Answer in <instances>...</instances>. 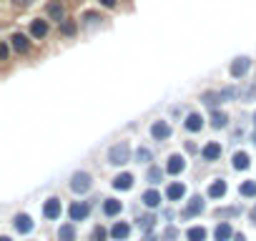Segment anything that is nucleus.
<instances>
[{
	"instance_id": "1",
	"label": "nucleus",
	"mask_w": 256,
	"mask_h": 241,
	"mask_svg": "<svg viewBox=\"0 0 256 241\" xmlns=\"http://www.w3.org/2000/svg\"><path fill=\"white\" fill-rule=\"evenodd\" d=\"M128 161H131V146H128L126 141L110 146V151H108V164H113V166H123V164H128Z\"/></svg>"
},
{
	"instance_id": "2",
	"label": "nucleus",
	"mask_w": 256,
	"mask_h": 241,
	"mask_svg": "<svg viewBox=\"0 0 256 241\" xmlns=\"http://www.w3.org/2000/svg\"><path fill=\"white\" fill-rule=\"evenodd\" d=\"M90 186H93L90 174H86V171L73 174V178H70V191H73V194H88V191H90Z\"/></svg>"
},
{
	"instance_id": "3",
	"label": "nucleus",
	"mask_w": 256,
	"mask_h": 241,
	"mask_svg": "<svg viewBox=\"0 0 256 241\" xmlns=\"http://www.w3.org/2000/svg\"><path fill=\"white\" fill-rule=\"evenodd\" d=\"M248 68H251V60L244 56V58H236L234 63H231V76L234 78H244L246 73H248Z\"/></svg>"
},
{
	"instance_id": "4",
	"label": "nucleus",
	"mask_w": 256,
	"mask_h": 241,
	"mask_svg": "<svg viewBox=\"0 0 256 241\" xmlns=\"http://www.w3.org/2000/svg\"><path fill=\"white\" fill-rule=\"evenodd\" d=\"M60 211H63L60 198H48L46 206H43V216L46 218H60Z\"/></svg>"
},
{
	"instance_id": "5",
	"label": "nucleus",
	"mask_w": 256,
	"mask_h": 241,
	"mask_svg": "<svg viewBox=\"0 0 256 241\" xmlns=\"http://www.w3.org/2000/svg\"><path fill=\"white\" fill-rule=\"evenodd\" d=\"M151 136H154L156 141H166V138L171 136V126L166 124V120H156V124L151 126Z\"/></svg>"
},
{
	"instance_id": "6",
	"label": "nucleus",
	"mask_w": 256,
	"mask_h": 241,
	"mask_svg": "<svg viewBox=\"0 0 256 241\" xmlns=\"http://www.w3.org/2000/svg\"><path fill=\"white\" fill-rule=\"evenodd\" d=\"M184 168H186V158H184V156H178V154H174V156L168 158V164H166V171H168V174H174V176H178Z\"/></svg>"
},
{
	"instance_id": "7",
	"label": "nucleus",
	"mask_w": 256,
	"mask_h": 241,
	"mask_svg": "<svg viewBox=\"0 0 256 241\" xmlns=\"http://www.w3.org/2000/svg\"><path fill=\"white\" fill-rule=\"evenodd\" d=\"M13 221H16L13 226H16V231H18V234H30V231H33V221H30V216H28V214H18Z\"/></svg>"
},
{
	"instance_id": "8",
	"label": "nucleus",
	"mask_w": 256,
	"mask_h": 241,
	"mask_svg": "<svg viewBox=\"0 0 256 241\" xmlns=\"http://www.w3.org/2000/svg\"><path fill=\"white\" fill-rule=\"evenodd\" d=\"M204 161H218L221 158V144H216V141H211V144H206L204 146Z\"/></svg>"
},
{
	"instance_id": "9",
	"label": "nucleus",
	"mask_w": 256,
	"mask_h": 241,
	"mask_svg": "<svg viewBox=\"0 0 256 241\" xmlns=\"http://www.w3.org/2000/svg\"><path fill=\"white\" fill-rule=\"evenodd\" d=\"M10 46H13L18 53H26V50L30 48V40H28V36H23V33H13V36H10Z\"/></svg>"
},
{
	"instance_id": "10",
	"label": "nucleus",
	"mask_w": 256,
	"mask_h": 241,
	"mask_svg": "<svg viewBox=\"0 0 256 241\" xmlns=\"http://www.w3.org/2000/svg\"><path fill=\"white\" fill-rule=\"evenodd\" d=\"M68 214H70V221H83V218L90 214V206H88V204H73Z\"/></svg>"
},
{
	"instance_id": "11",
	"label": "nucleus",
	"mask_w": 256,
	"mask_h": 241,
	"mask_svg": "<svg viewBox=\"0 0 256 241\" xmlns=\"http://www.w3.org/2000/svg\"><path fill=\"white\" fill-rule=\"evenodd\" d=\"M184 126H186L191 134H196V131H201V128H204V118H201L198 113H188V116H186V120H184Z\"/></svg>"
},
{
	"instance_id": "12",
	"label": "nucleus",
	"mask_w": 256,
	"mask_h": 241,
	"mask_svg": "<svg viewBox=\"0 0 256 241\" xmlns=\"http://www.w3.org/2000/svg\"><path fill=\"white\" fill-rule=\"evenodd\" d=\"M131 186H134V176L131 174H120V176L113 178V188L116 191H128Z\"/></svg>"
},
{
	"instance_id": "13",
	"label": "nucleus",
	"mask_w": 256,
	"mask_h": 241,
	"mask_svg": "<svg viewBox=\"0 0 256 241\" xmlns=\"http://www.w3.org/2000/svg\"><path fill=\"white\" fill-rule=\"evenodd\" d=\"M30 36L38 38V40L46 38V36H48V20H40V18L33 20V23H30Z\"/></svg>"
},
{
	"instance_id": "14",
	"label": "nucleus",
	"mask_w": 256,
	"mask_h": 241,
	"mask_svg": "<svg viewBox=\"0 0 256 241\" xmlns=\"http://www.w3.org/2000/svg\"><path fill=\"white\" fill-rule=\"evenodd\" d=\"M201 211H204V201H201V196H194V198H188L184 216L188 218V216H196V214H201Z\"/></svg>"
},
{
	"instance_id": "15",
	"label": "nucleus",
	"mask_w": 256,
	"mask_h": 241,
	"mask_svg": "<svg viewBox=\"0 0 256 241\" xmlns=\"http://www.w3.org/2000/svg\"><path fill=\"white\" fill-rule=\"evenodd\" d=\"M166 196H168V201H181L186 196V186L184 184H171L166 188Z\"/></svg>"
},
{
	"instance_id": "16",
	"label": "nucleus",
	"mask_w": 256,
	"mask_h": 241,
	"mask_svg": "<svg viewBox=\"0 0 256 241\" xmlns=\"http://www.w3.org/2000/svg\"><path fill=\"white\" fill-rule=\"evenodd\" d=\"M123 211V204L120 201H116V198H106L103 201V214L106 216H118Z\"/></svg>"
},
{
	"instance_id": "17",
	"label": "nucleus",
	"mask_w": 256,
	"mask_h": 241,
	"mask_svg": "<svg viewBox=\"0 0 256 241\" xmlns=\"http://www.w3.org/2000/svg\"><path fill=\"white\" fill-rule=\"evenodd\" d=\"M214 238L216 241H228V238H234V231H231V224H218L216 226V231H214Z\"/></svg>"
},
{
	"instance_id": "18",
	"label": "nucleus",
	"mask_w": 256,
	"mask_h": 241,
	"mask_svg": "<svg viewBox=\"0 0 256 241\" xmlns=\"http://www.w3.org/2000/svg\"><path fill=\"white\" fill-rule=\"evenodd\" d=\"M128 234H131V226H128L126 221H118V224H113V228H110V236L113 238H128Z\"/></svg>"
},
{
	"instance_id": "19",
	"label": "nucleus",
	"mask_w": 256,
	"mask_h": 241,
	"mask_svg": "<svg viewBox=\"0 0 256 241\" xmlns=\"http://www.w3.org/2000/svg\"><path fill=\"white\" fill-rule=\"evenodd\" d=\"M63 13H66V8H63L60 0H53V3L48 6V18H53V20H58V23H60Z\"/></svg>"
},
{
	"instance_id": "20",
	"label": "nucleus",
	"mask_w": 256,
	"mask_h": 241,
	"mask_svg": "<svg viewBox=\"0 0 256 241\" xmlns=\"http://www.w3.org/2000/svg\"><path fill=\"white\" fill-rule=\"evenodd\" d=\"M211 126H214V128H226V126H228V116H226L224 110H214V113H211Z\"/></svg>"
},
{
	"instance_id": "21",
	"label": "nucleus",
	"mask_w": 256,
	"mask_h": 241,
	"mask_svg": "<svg viewBox=\"0 0 256 241\" xmlns=\"http://www.w3.org/2000/svg\"><path fill=\"white\" fill-rule=\"evenodd\" d=\"M226 194V181L224 178H218V181H214L211 186H208V196L211 198H221Z\"/></svg>"
},
{
	"instance_id": "22",
	"label": "nucleus",
	"mask_w": 256,
	"mask_h": 241,
	"mask_svg": "<svg viewBox=\"0 0 256 241\" xmlns=\"http://www.w3.org/2000/svg\"><path fill=\"white\" fill-rule=\"evenodd\" d=\"M58 238L60 241H76V226L73 224H63L58 228Z\"/></svg>"
},
{
	"instance_id": "23",
	"label": "nucleus",
	"mask_w": 256,
	"mask_h": 241,
	"mask_svg": "<svg viewBox=\"0 0 256 241\" xmlns=\"http://www.w3.org/2000/svg\"><path fill=\"white\" fill-rule=\"evenodd\" d=\"M201 100L206 103V106H216L218 100H224V96H221V90H206V93H201Z\"/></svg>"
},
{
	"instance_id": "24",
	"label": "nucleus",
	"mask_w": 256,
	"mask_h": 241,
	"mask_svg": "<svg viewBox=\"0 0 256 241\" xmlns=\"http://www.w3.org/2000/svg\"><path fill=\"white\" fill-rule=\"evenodd\" d=\"M144 204H146L148 208L161 206V194H158V191H146V194H144Z\"/></svg>"
},
{
	"instance_id": "25",
	"label": "nucleus",
	"mask_w": 256,
	"mask_h": 241,
	"mask_svg": "<svg viewBox=\"0 0 256 241\" xmlns=\"http://www.w3.org/2000/svg\"><path fill=\"white\" fill-rule=\"evenodd\" d=\"M186 238L188 241H206V228L204 226H194L186 231Z\"/></svg>"
},
{
	"instance_id": "26",
	"label": "nucleus",
	"mask_w": 256,
	"mask_h": 241,
	"mask_svg": "<svg viewBox=\"0 0 256 241\" xmlns=\"http://www.w3.org/2000/svg\"><path fill=\"white\" fill-rule=\"evenodd\" d=\"M234 168H236V171H244V168H248V154H244V151L234 154Z\"/></svg>"
},
{
	"instance_id": "27",
	"label": "nucleus",
	"mask_w": 256,
	"mask_h": 241,
	"mask_svg": "<svg viewBox=\"0 0 256 241\" xmlns=\"http://www.w3.org/2000/svg\"><path fill=\"white\" fill-rule=\"evenodd\" d=\"M238 194L246 196V198H254V196H256V181H244V184L238 186Z\"/></svg>"
},
{
	"instance_id": "28",
	"label": "nucleus",
	"mask_w": 256,
	"mask_h": 241,
	"mask_svg": "<svg viewBox=\"0 0 256 241\" xmlns=\"http://www.w3.org/2000/svg\"><path fill=\"white\" fill-rule=\"evenodd\" d=\"M76 30H78V23L76 20H63L60 23V33L63 36H76Z\"/></svg>"
},
{
	"instance_id": "29",
	"label": "nucleus",
	"mask_w": 256,
	"mask_h": 241,
	"mask_svg": "<svg viewBox=\"0 0 256 241\" xmlns=\"http://www.w3.org/2000/svg\"><path fill=\"white\" fill-rule=\"evenodd\" d=\"M154 226H156V216H141L138 218V228L141 231H151Z\"/></svg>"
},
{
	"instance_id": "30",
	"label": "nucleus",
	"mask_w": 256,
	"mask_h": 241,
	"mask_svg": "<svg viewBox=\"0 0 256 241\" xmlns=\"http://www.w3.org/2000/svg\"><path fill=\"white\" fill-rule=\"evenodd\" d=\"M146 178H148L151 184H158V181L164 178V171H161L158 166H151V168H148V176H146Z\"/></svg>"
},
{
	"instance_id": "31",
	"label": "nucleus",
	"mask_w": 256,
	"mask_h": 241,
	"mask_svg": "<svg viewBox=\"0 0 256 241\" xmlns=\"http://www.w3.org/2000/svg\"><path fill=\"white\" fill-rule=\"evenodd\" d=\"M98 20H103L98 13H93V10H88V13H83V26H93V23H98Z\"/></svg>"
},
{
	"instance_id": "32",
	"label": "nucleus",
	"mask_w": 256,
	"mask_h": 241,
	"mask_svg": "<svg viewBox=\"0 0 256 241\" xmlns=\"http://www.w3.org/2000/svg\"><path fill=\"white\" fill-rule=\"evenodd\" d=\"M136 161H138V164H148V161H151V151L141 146V148L136 151Z\"/></svg>"
},
{
	"instance_id": "33",
	"label": "nucleus",
	"mask_w": 256,
	"mask_h": 241,
	"mask_svg": "<svg viewBox=\"0 0 256 241\" xmlns=\"http://www.w3.org/2000/svg\"><path fill=\"white\" fill-rule=\"evenodd\" d=\"M10 56V40H3V46H0V60H8Z\"/></svg>"
},
{
	"instance_id": "34",
	"label": "nucleus",
	"mask_w": 256,
	"mask_h": 241,
	"mask_svg": "<svg viewBox=\"0 0 256 241\" xmlns=\"http://www.w3.org/2000/svg\"><path fill=\"white\" fill-rule=\"evenodd\" d=\"M93 241H106V228H103V226H96V231H93Z\"/></svg>"
},
{
	"instance_id": "35",
	"label": "nucleus",
	"mask_w": 256,
	"mask_h": 241,
	"mask_svg": "<svg viewBox=\"0 0 256 241\" xmlns=\"http://www.w3.org/2000/svg\"><path fill=\"white\" fill-rule=\"evenodd\" d=\"M236 214H238V208H218V211H216L218 218H221V216H236Z\"/></svg>"
},
{
	"instance_id": "36",
	"label": "nucleus",
	"mask_w": 256,
	"mask_h": 241,
	"mask_svg": "<svg viewBox=\"0 0 256 241\" xmlns=\"http://www.w3.org/2000/svg\"><path fill=\"white\" fill-rule=\"evenodd\" d=\"M36 0H13V6L16 8H28V6H33Z\"/></svg>"
},
{
	"instance_id": "37",
	"label": "nucleus",
	"mask_w": 256,
	"mask_h": 241,
	"mask_svg": "<svg viewBox=\"0 0 256 241\" xmlns=\"http://www.w3.org/2000/svg\"><path fill=\"white\" fill-rule=\"evenodd\" d=\"M164 236H166L168 241H171V238H176V228H166V234H164Z\"/></svg>"
},
{
	"instance_id": "38",
	"label": "nucleus",
	"mask_w": 256,
	"mask_h": 241,
	"mask_svg": "<svg viewBox=\"0 0 256 241\" xmlns=\"http://www.w3.org/2000/svg\"><path fill=\"white\" fill-rule=\"evenodd\" d=\"M100 6H103V8H113L116 0H100Z\"/></svg>"
},
{
	"instance_id": "39",
	"label": "nucleus",
	"mask_w": 256,
	"mask_h": 241,
	"mask_svg": "<svg viewBox=\"0 0 256 241\" xmlns=\"http://www.w3.org/2000/svg\"><path fill=\"white\" fill-rule=\"evenodd\" d=\"M234 241H246V236H244V234H236V236H234Z\"/></svg>"
},
{
	"instance_id": "40",
	"label": "nucleus",
	"mask_w": 256,
	"mask_h": 241,
	"mask_svg": "<svg viewBox=\"0 0 256 241\" xmlns=\"http://www.w3.org/2000/svg\"><path fill=\"white\" fill-rule=\"evenodd\" d=\"M0 241H10V238H8V236H3V238H0Z\"/></svg>"
},
{
	"instance_id": "41",
	"label": "nucleus",
	"mask_w": 256,
	"mask_h": 241,
	"mask_svg": "<svg viewBox=\"0 0 256 241\" xmlns=\"http://www.w3.org/2000/svg\"><path fill=\"white\" fill-rule=\"evenodd\" d=\"M254 124H256V113H254Z\"/></svg>"
},
{
	"instance_id": "42",
	"label": "nucleus",
	"mask_w": 256,
	"mask_h": 241,
	"mask_svg": "<svg viewBox=\"0 0 256 241\" xmlns=\"http://www.w3.org/2000/svg\"><path fill=\"white\" fill-rule=\"evenodd\" d=\"M254 144H256V134H254Z\"/></svg>"
},
{
	"instance_id": "43",
	"label": "nucleus",
	"mask_w": 256,
	"mask_h": 241,
	"mask_svg": "<svg viewBox=\"0 0 256 241\" xmlns=\"http://www.w3.org/2000/svg\"><path fill=\"white\" fill-rule=\"evenodd\" d=\"M254 214H256V208H254Z\"/></svg>"
}]
</instances>
